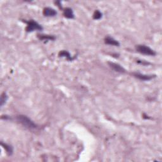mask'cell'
Instances as JSON below:
<instances>
[{
  "label": "cell",
  "mask_w": 162,
  "mask_h": 162,
  "mask_svg": "<svg viewBox=\"0 0 162 162\" xmlns=\"http://www.w3.org/2000/svg\"><path fill=\"white\" fill-rule=\"evenodd\" d=\"M16 120L22 125L25 127L28 128H37V125L33 122L30 118L24 115H19L16 117Z\"/></svg>",
  "instance_id": "obj_1"
},
{
  "label": "cell",
  "mask_w": 162,
  "mask_h": 162,
  "mask_svg": "<svg viewBox=\"0 0 162 162\" xmlns=\"http://www.w3.org/2000/svg\"><path fill=\"white\" fill-rule=\"evenodd\" d=\"M135 50L138 53L148 55V56H155L156 54V52L154 51L153 49L151 48L149 46L143 45H139L135 46Z\"/></svg>",
  "instance_id": "obj_2"
},
{
  "label": "cell",
  "mask_w": 162,
  "mask_h": 162,
  "mask_svg": "<svg viewBox=\"0 0 162 162\" xmlns=\"http://www.w3.org/2000/svg\"><path fill=\"white\" fill-rule=\"evenodd\" d=\"M25 22L27 24V27L25 28V31L27 32H32L35 31H40L43 30V27L42 25H40L34 20L25 21Z\"/></svg>",
  "instance_id": "obj_3"
},
{
  "label": "cell",
  "mask_w": 162,
  "mask_h": 162,
  "mask_svg": "<svg viewBox=\"0 0 162 162\" xmlns=\"http://www.w3.org/2000/svg\"><path fill=\"white\" fill-rule=\"evenodd\" d=\"M132 74L134 77H135V78L141 80H150L156 77V75H146L138 72H134L132 73Z\"/></svg>",
  "instance_id": "obj_4"
},
{
  "label": "cell",
  "mask_w": 162,
  "mask_h": 162,
  "mask_svg": "<svg viewBox=\"0 0 162 162\" xmlns=\"http://www.w3.org/2000/svg\"><path fill=\"white\" fill-rule=\"evenodd\" d=\"M108 64L109 65V67L111 68L112 70H113L114 71L116 72H119V73H126V71L122 66L120 65L119 64L117 63H113V62H111V61H108Z\"/></svg>",
  "instance_id": "obj_5"
},
{
  "label": "cell",
  "mask_w": 162,
  "mask_h": 162,
  "mask_svg": "<svg viewBox=\"0 0 162 162\" xmlns=\"http://www.w3.org/2000/svg\"><path fill=\"white\" fill-rule=\"evenodd\" d=\"M43 15L47 17H53L57 15V12L51 7H46L43 10Z\"/></svg>",
  "instance_id": "obj_6"
},
{
  "label": "cell",
  "mask_w": 162,
  "mask_h": 162,
  "mask_svg": "<svg viewBox=\"0 0 162 162\" xmlns=\"http://www.w3.org/2000/svg\"><path fill=\"white\" fill-rule=\"evenodd\" d=\"M105 43L106 45H112L114 46H119L120 43L111 36H107L105 38Z\"/></svg>",
  "instance_id": "obj_7"
},
{
  "label": "cell",
  "mask_w": 162,
  "mask_h": 162,
  "mask_svg": "<svg viewBox=\"0 0 162 162\" xmlns=\"http://www.w3.org/2000/svg\"><path fill=\"white\" fill-rule=\"evenodd\" d=\"M64 16L68 19H73L75 18L74 13L71 8H66L64 10Z\"/></svg>",
  "instance_id": "obj_8"
},
{
  "label": "cell",
  "mask_w": 162,
  "mask_h": 162,
  "mask_svg": "<svg viewBox=\"0 0 162 162\" xmlns=\"http://www.w3.org/2000/svg\"><path fill=\"white\" fill-rule=\"evenodd\" d=\"M58 56L59 57H65L67 58L68 61H73L75 58V57H72L68 51L66 50H62L60 51L58 53Z\"/></svg>",
  "instance_id": "obj_9"
},
{
  "label": "cell",
  "mask_w": 162,
  "mask_h": 162,
  "mask_svg": "<svg viewBox=\"0 0 162 162\" xmlns=\"http://www.w3.org/2000/svg\"><path fill=\"white\" fill-rule=\"evenodd\" d=\"M38 38L40 40H45V41H48V40H54L56 39V37L53 35L47 34H38Z\"/></svg>",
  "instance_id": "obj_10"
},
{
  "label": "cell",
  "mask_w": 162,
  "mask_h": 162,
  "mask_svg": "<svg viewBox=\"0 0 162 162\" xmlns=\"http://www.w3.org/2000/svg\"><path fill=\"white\" fill-rule=\"evenodd\" d=\"M1 145L6 151V152L8 156H11L13 154V148L12 145H8L6 143H3V142H1Z\"/></svg>",
  "instance_id": "obj_11"
},
{
  "label": "cell",
  "mask_w": 162,
  "mask_h": 162,
  "mask_svg": "<svg viewBox=\"0 0 162 162\" xmlns=\"http://www.w3.org/2000/svg\"><path fill=\"white\" fill-rule=\"evenodd\" d=\"M102 17H103V14L100 12V11L98 10H95V12H94L93 16V19H94V20H99V19H101V18H102Z\"/></svg>",
  "instance_id": "obj_12"
},
{
  "label": "cell",
  "mask_w": 162,
  "mask_h": 162,
  "mask_svg": "<svg viewBox=\"0 0 162 162\" xmlns=\"http://www.w3.org/2000/svg\"><path fill=\"white\" fill-rule=\"evenodd\" d=\"M7 100H8V96H7L6 93H3L1 96V100H0L1 107L6 103Z\"/></svg>",
  "instance_id": "obj_13"
},
{
  "label": "cell",
  "mask_w": 162,
  "mask_h": 162,
  "mask_svg": "<svg viewBox=\"0 0 162 162\" xmlns=\"http://www.w3.org/2000/svg\"><path fill=\"white\" fill-rule=\"evenodd\" d=\"M137 63L138 64H141V65H148L150 64V63H149V62H147L146 61H144V60H137Z\"/></svg>",
  "instance_id": "obj_14"
}]
</instances>
